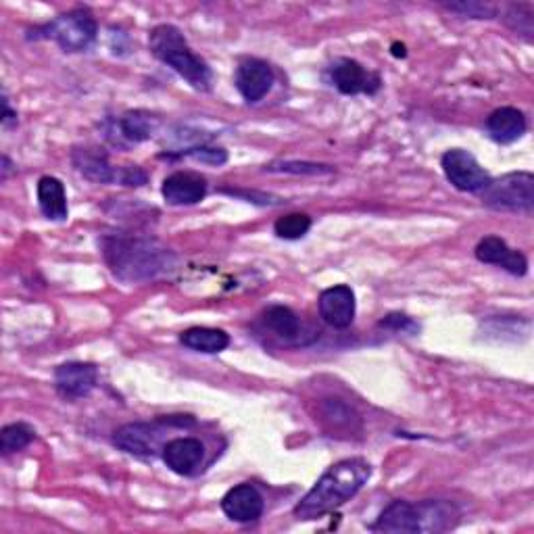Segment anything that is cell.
Masks as SVG:
<instances>
[{"instance_id": "obj_6", "label": "cell", "mask_w": 534, "mask_h": 534, "mask_svg": "<svg viewBox=\"0 0 534 534\" xmlns=\"http://www.w3.org/2000/svg\"><path fill=\"white\" fill-rule=\"evenodd\" d=\"M174 418H163L157 422H138V424H128V426H121L115 436H113V443L130 455L136 457H155L159 453V441H161V434L163 428L167 424H172Z\"/></svg>"}, {"instance_id": "obj_11", "label": "cell", "mask_w": 534, "mask_h": 534, "mask_svg": "<svg viewBox=\"0 0 534 534\" xmlns=\"http://www.w3.org/2000/svg\"><path fill=\"white\" fill-rule=\"evenodd\" d=\"M161 457L174 474L192 476L199 472L203 464L205 445L199 439H192V436H182V439L167 441L161 449Z\"/></svg>"}, {"instance_id": "obj_25", "label": "cell", "mask_w": 534, "mask_h": 534, "mask_svg": "<svg viewBox=\"0 0 534 534\" xmlns=\"http://www.w3.org/2000/svg\"><path fill=\"white\" fill-rule=\"evenodd\" d=\"M311 230V217L305 213H288L274 224V232L284 240H299Z\"/></svg>"}, {"instance_id": "obj_30", "label": "cell", "mask_w": 534, "mask_h": 534, "mask_svg": "<svg viewBox=\"0 0 534 534\" xmlns=\"http://www.w3.org/2000/svg\"><path fill=\"white\" fill-rule=\"evenodd\" d=\"M451 11H457L461 15H468V17H474V19H487V17H493L495 15V9L493 7H487V5H476V3H464V5H449Z\"/></svg>"}, {"instance_id": "obj_21", "label": "cell", "mask_w": 534, "mask_h": 534, "mask_svg": "<svg viewBox=\"0 0 534 534\" xmlns=\"http://www.w3.org/2000/svg\"><path fill=\"white\" fill-rule=\"evenodd\" d=\"M180 343L192 351L199 353H222L230 345V336L217 328H190L182 332Z\"/></svg>"}, {"instance_id": "obj_17", "label": "cell", "mask_w": 534, "mask_h": 534, "mask_svg": "<svg viewBox=\"0 0 534 534\" xmlns=\"http://www.w3.org/2000/svg\"><path fill=\"white\" fill-rule=\"evenodd\" d=\"M78 172L96 184H113L119 182V169L109 163V157L103 149H76L71 155Z\"/></svg>"}, {"instance_id": "obj_18", "label": "cell", "mask_w": 534, "mask_h": 534, "mask_svg": "<svg viewBox=\"0 0 534 534\" xmlns=\"http://www.w3.org/2000/svg\"><path fill=\"white\" fill-rule=\"evenodd\" d=\"M489 136L499 144H512L526 132V117L516 107L495 109L487 119Z\"/></svg>"}, {"instance_id": "obj_8", "label": "cell", "mask_w": 534, "mask_h": 534, "mask_svg": "<svg viewBox=\"0 0 534 534\" xmlns=\"http://www.w3.org/2000/svg\"><path fill=\"white\" fill-rule=\"evenodd\" d=\"M234 84L242 99L255 105L272 90L274 69L270 67V63H265L261 59H245L236 67Z\"/></svg>"}, {"instance_id": "obj_14", "label": "cell", "mask_w": 534, "mask_h": 534, "mask_svg": "<svg viewBox=\"0 0 534 534\" xmlns=\"http://www.w3.org/2000/svg\"><path fill=\"white\" fill-rule=\"evenodd\" d=\"M476 259L480 263L499 265L512 276H526L528 272V259L520 253L507 247V242L499 236H487L478 242Z\"/></svg>"}, {"instance_id": "obj_4", "label": "cell", "mask_w": 534, "mask_h": 534, "mask_svg": "<svg viewBox=\"0 0 534 534\" xmlns=\"http://www.w3.org/2000/svg\"><path fill=\"white\" fill-rule=\"evenodd\" d=\"M96 32L99 26L94 15L88 9H74L46 23L44 28H38L34 38L55 40L65 53H84L94 44Z\"/></svg>"}, {"instance_id": "obj_3", "label": "cell", "mask_w": 534, "mask_h": 534, "mask_svg": "<svg viewBox=\"0 0 534 534\" xmlns=\"http://www.w3.org/2000/svg\"><path fill=\"white\" fill-rule=\"evenodd\" d=\"M149 46L153 55L172 67L192 88L207 92L211 88V69L209 65L194 55L184 34L176 26H157L149 36Z\"/></svg>"}, {"instance_id": "obj_2", "label": "cell", "mask_w": 534, "mask_h": 534, "mask_svg": "<svg viewBox=\"0 0 534 534\" xmlns=\"http://www.w3.org/2000/svg\"><path fill=\"white\" fill-rule=\"evenodd\" d=\"M370 476H372V466L366 459L351 457L336 461V464L322 474V478L313 484V489L295 507V518L315 520L334 512V509L345 505L366 487Z\"/></svg>"}, {"instance_id": "obj_24", "label": "cell", "mask_w": 534, "mask_h": 534, "mask_svg": "<svg viewBox=\"0 0 534 534\" xmlns=\"http://www.w3.org/2000/svg\"><path fill=\"white\" fill-rule=\"evenodd\" d=\"M34 436L36 432L28 424L19 422V424L5 426L3 432H0V451H3V455L23 451L34 441Z\"/></svg>"}, {"instance_id": "obj_1", "label": "cell", "mask_w": 534, "mask_h": 534, "mask_svg": "<svg viewBox=\"0 0 534 534\" xmlns=\"http://www.w3.org/2000/svg\"><path fill=\"white\" fill-rule=\"evenodd\" d=\"M101 251L111 272L130 284L159 278L176 267L174 251L151 238L126 234L105 236L101 240Z\"/></svg>"}, {"instance_id": "obj_27", "label": "cell", "mask_w": 534, "mask_h": 534, "mask_svg": "<svg viewBox=\"0 0 534 534\" xmlns=\"http://www.w3.org/2000/svg\"><path fill=\"white\" fill-rule=\"evenodd\" d=\"M182 155H188V157L197 159L201 163H207V165H224L228 161V153L220 147H197V149H190Z\"/></svg>"}, {"instance_id": "obj_10", "label": "cell", "mask_w": 534, "mask_h": 534, "mask_svg": "<svg viewBox=\"0 0 534 534\" xmlns=\"http://www.w3.org/2000/svg\"><path fill=\"white\" fill-rule=\"evenodd\" d=\"M330 80L343 94H374L380 88V78L357 63L355 59H336L330 65Z\"/></svg>"}, {"instance_id": "obj_20", "label": "cell", "mask_w": 534, "mask_h": 534, "mask_svg": "<svg viewBox=\"0 0 534 534\" xmlns=\"http://www.w3.org/2000/svg\"><path fill=\"white\" fill-rule=\"evenodd\" d=\"M38 205L44 217L53 222H65L69 215L65 186L59 178L44 176L38 182Z\"/></svg>"}, {"instance_id": "obj_29", "label": "cell", "mask_w": 534, "mask_h": 534, "mask_svg": "<svg viewBox=\"0 0 534 534\" xmlns=\"http://www.w3.org/2000/svg\"><path fill=\"white\" fill-rule=\"evenodd\" d=\"M147 180H149L147 172H144V169L138 165H126L119 169V184L142 186V184H147Z\"/></svg>"}, {"instance_id": "obj_13", "label": "cell", "mask_w": 534, "mask_h": 534, "mask_svg": "<svg viewBox=\"0 0 534 534\" xmlns=\"http://www.w3.org/2000/svg\"><path fill=\"white\" fill-rule=\"evenodd\" d=\"M161 194L174 207L197 205L207 197V180L194 172H176L163 180Z\"/></svg>"}, {"instance_id": "obj_26", "label": "cell", "mask_w": 534, "mask_h": 534, "mask_svg": "<svg viewBox=\"0 0 534 534\" xmlns=\"http://www.w3.org/2000/svg\"><path fill=\"white\" fill-rule=\"evenodd\" d=\"M270 172H284V174H332L330 165L320 163H299V161H286V163H274L267 167Z\"/></svg>"}, {"instance_id": "obj_7", "label": "cell", "mask_w": 534, "mask_h": 534, "mask_svg": "<svg viewBox=\"0 0 534 534\" xmlns=\"http://www.w3.org/2000/svg\"><path fill=\"white\" fill-rule=\"evenodd\" d=\"M443 172L447 180L461 192H480L491 182V176L484 172V167L476 157L464 149H451L441 159Z\"/></svg>"}, {"instance_id": "obj_16", "label": "cell", "mask_w": 534, "mask_h": 534, "mask_svg": "<svg viewBox=\"0 0 534 534\" xmlns=\"http://www.w3.org/2000/svg\"><path fill=\"white\" fill-rule=\"evenodd\" d=\"M374 532H393V534H416L420 532V514L418 505L409 501H393L378 520L370 526Z\"/></svg>"}, {"instance_id": "obj_15", "label": "cell", "mask_w": 534, "mask_h": 534, "mask_svg": "<svg viewBox=\"0 0 534 534\" xmlns=\"http://www.w3.org/2000/svg\"><path fill=\"white\" fill-rule=\"evenodd\" d=\"M222 509L234 522H255L263 514V497L253 484H238L222 499Z\"/></svg>"}, {"instance_id": "obj_5", "label": "cell", "mask_w": 534, "mask_h": 534, "mask_svg": "<svg viewBox=\"0 0 534 534\" xmlns=\"http://www.w3.org/2000/svg\"><path fill=\"white\" fill-rule=\"evenodd\" d=\"M480 192L482 203L495 211L530 215L534 209V176L528 172H514L491 180Z\"/></svg>"}, {"instance_id": "obj_19", "label": "cell", "mask_w": 534, "mask_h": 534, "mask_svg": "<svg viewBox=\"0 0 534 534\" xmlns=\"http://www.w3.org/2000/svg\"><path fill=\"white\" fill-rule=\"evenodd\" d=\"M420 532H445L459 520V509L445 499H426L418 503Z\"/></svg>"}, {"instance_id": "obj_31", "label": "cell", "mask_w": 534, "mask_h": 534, "mask_svg": "<svg viewBox=\"0 0 534 534\" xmlns=\"http://www.w3.org/2000/svg\"><path fill=\"white\" fill-rule=\"evenodd\" d=\"M15 121H17V113L11 111V107H9V99H7V96H3V126L9 128V126L15 124Z\"/></svg>"}, {"instance_id": "obj_23", "label": "cell", "mask_w": 534, "mask_h": 534, "mask_svg": "<svg viewBox=\"0 0 534 534\" xmlns=\"http://www.w3.org/2000/svg\"><path fill=\"white\" fill-rule=\"evenodd\" d=\"M265 326L270 328L272 332H276L284 341H290V338H295L301 330V322H299V315L284 305H274L265 311Z\"/></svg>"}, {"instance_id": "obj_12", "label": "cell", "mask_w": 534, "mask_h": 534, "mask_svg": "<svg viewBox=\"0 0 534 534\" xmlns=\"http://www.w3.org/2000/svg\"><path fill=\"white\" fill-rule=\"evenodd\" d=\"M318 307L326 324L338 330H345L355 320V293L347 284L332 286L320 295Z\"/></svg>"}, {"instance_id": "obj_22", "label": "cell", "mask_w": 534, "mask_h": 534, "mask_svg": "<svg viewBox=\"0 0 534 534\" xmlns=\"http://www.w3.org/2000/svg\"><path fill=\"white\" fill-rule=\"evenodd\" d=\"M157 126H159V119L153 113L142 111V109L128 111L119 119L121 134H124L130 142H144V140L153 138Z\"/></svg>"}, {"instance_id": "obj_28", "label": "cell", "mask_w": 534, "mask_h": 534, "mask_svg": "<svg viewBox=\"0 0 534 534\" xmlns=\"http://www.w3.org/2000/svg\"><path fill=\"white\" fill-rule=\"evenodd\" d=\"M380 328H393L397 332H407V334H414L420 330V326L407 318V315H401V313H391L386 315V318L380 322Z\"/></svg>"}, {"instance_id": "obj_9", "label": "cell", "mask_w": 534, "mask_h": 534, "mask_svg": "<svg viewBox=\"0 0 534 534\" xmlns=\"http://www.w3.org/2000/svg\"><path fill=\"white\" fill-rule=\"evenodd\" d=\"M96 382H99V372L92 363L82 361H69L57 368L55 372V386L57 393L67 401H78L88 397Z\"/></svg>"}]
</instances>
